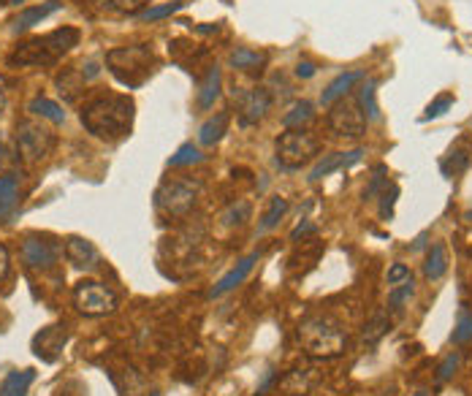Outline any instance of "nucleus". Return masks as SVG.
I'll use <instances>...</instances> for the list:
<instances>
[{"label":"nucleus","instance_id":"nucleus-45","mask_svg":"<svg viewBox=\"0 0 472 396\" xmlns=\"http://www.w3.org/2000/svg\"><path fill=\"white\" fill-rule=\"evenodd\" d=\"M8 155H11V152H8V147H5V141L0 139V163H5V161H8Z\"/></svg>","mask_w":472,"mask_h":396},{"label":"nucleus","instance_id":"nucleus-41","mask_svg":"<svg viewBox=\"0 0 472 396\" xmlns=\"http://www.w3.org/2000/svg\"><path fill=\"white\" fill-rule=\"evenodd\" d=\"M307 234H315V225H312L309 220H304V223H299V225L293 228V234H290V242H299V239H304Z\"/></svg>","mask_w":472,"mask_h":396},{"label":"nucleus","instance_id":"nucleus-43","mask_svg":"<svg viewBox=\"0 0 472 396\" xmlns=\"http://www.w3.org/2000/svg\"><path fill=\"white\" fill-rule=\"evenodd\" d=\"M8 264H11V258H8V247H5V245H0V280L8 275Z\"/></svg>","mask_w":472,"mask_h":396},{"label":"nucleus","instance_id":"nucleus-29","mask_svg":"<svg viewBox=\"0 0 472 396\" xmlns=\"http://www.w3.org/2000/svg\"><path fill=\"white\" fill-rule=\"evenodd\" d=\"M150 0H93L98 11L106 14H142Z\"/></svg>","mask_w":472,"mask_h":396},{"label":"nucleus","instance_id":"nucleus-10","mask_svg":"<svg viewBox=\"0 0 472 396\" xmlns=\"http://www.w3.org/2000/svg\"><path fill=\"white\" fill-rule=\"evenodd\" d=\"M22 261L27 269H52L63 253V247L55 242V239H47V236H27L22 242Z\"/></svg>","mask_w":472,"mask_h":396},{"label":"nucleus","instance_id":"nucleus-7","mask_svg":"<svg viewBox=\"0 0 472 396\" xmlns=\"http://www.w3.org/2000/svg\"><path fill=\"white\" fill-rule=\"evenodd\" d=\"M275 152H278V163L285 169H301L307 166L315 155H318V139L301 128H290L280 133L278 144H275Z\"/></svg>","mask_w":472,"mask_h":396},{"label":"nucleus","instance_id":"nucleus-6","mask_svg":"<svg viewBox=\"0 0 472 396\" xmlns=\"http://www.w3.org/2000/svg\"><path fill=\"white\" fill-rule=\"evenodd\" d=\"M201 193H204V185L198 180H166L155 193V203L161 212L172 217H185L198 203Z\"/></svg>","mask_w":472,"mask_h":396},{"label":"nucleus","instance_id":"nucleus-25","mask_svg":"<svg viewBox=\"0 0 472 396\" xmlns=\"http://www.w3.org/2000/svg\"><path fill=\"white\" fill-rule=\"evenodd\" d=\"M446 272H448V250H446V245H432L426 264H424V275H426V280H440Z\"/></svg>","mask_w":472,"mask_h":396},{"label":"nucleus","instance_id":"nucleus-27","mask_svg":"<svg viewBox=\"0 0 472 396\" xmlns=\"http://www.w3.org/2000/svg\"><path fill=\"white\" fill-rule=\"evenodd\" d=\"M250 214H253L250 201L239 198V201H234V203H228V206L223 209L220 220H223V225H228V228H239V225H245V223L250 220Z\"/></svg>","mask_w":472,"mask_h":396},{"label":"nucleus","instance_id":"nucleus-19","mask_svg":"<svg viewBox=\"0 0 472 396\" xmlns=\"http://www.w3.org/2000/svg\"><path fill=\"white\" fill-rule=\"evenodd\" d=\"M364 79V71H348V74H340L326 90H323V96H320V103L323 106H331V103H337L340 99H345L348 96V90L356 85V82H362Z\"/></svg>","mask_w":472,"mask_h":396},{"label":"nucleus","instance_id":"nucleus-18","mask_svg":"<svg viewBox=\"0 0 472 396\" xmlns=\"http://www.w3.org/2000/svg\"><path fill=\"white\" fill-rule=\"evenodd\" d=\"M228 122H231V114H228V111H217L215 117H209V120L198 128V144L215 147V144L226 136Z\"/></svg>","mask_w":472,"mask_h":396},{"label":"nucleus","instance_id":"nucleus-39","mask_svg":"<svg viewBox=\"0 0 472 396\" xmlns=\"http://www.w3.org/2000/svg\"><path fill=\"white\" fill-rule=\"evenodd\" d=\"M451 106H454V96H440V99L432 100V103L426 106V114H424V120L440 117V114H446V111H448Z\"/></svg>","mask_w":472,"mask_h":396},{"label":"nucleus","instance_id":"nucleus-9","mask_svg":"<svg viewBox=\"0 0 472 396\" xmlns=\"http://www.w3.org/2000/svg\"><path fill=\"white\" fill-rule=\"evenodd\" d=\"M329 128L334 130V136L342 139H359L367 130V117L359 106V100L353 99H340L337 103H331L329 111Z\"/></svg>","mask_w":472,"mask_h":396},{"label":"nucleus","instance_id":"nucleus-13","mask_svg":"<svg viewBox=\"0 0 472 396\" xmlns=\"http://www.w3.org/2000/svg\"><path fill=\"white\" fill-rule=\"evenodd\" d=\"M66 258L82 269V272H98L100 269V253L90 239L85 236H68L66 239Z\"/></svg>","mask_w":472,"mask_h":396},{"label":"nucleus","instance_id":"nucleus-4","mask_svg":"<svg viewBox=\"0 0 472 396\" xmlns=\"http://www.w3.org/2000/svg\"><path fill=\"white\" fill-rule=\"evenodd\" d=\"M106 66L111 71V77L125 85L128 90L142 88L152 68H155V55L147 44H136V47H117L106 52Z\"/></svg>","mask_w":472,"mask_h":396},{"label":"nucleus","instance_id":"nucleus-16","mask_svg":"<svg viewBox=\"0 0 472 396\" xmlns=\"http://www.w3.org/2000/svg\"><path fill=\"white\" fill-rule=\"evenodd\" d=\"M66 345V326H49V328H41V334H36L33 339V348H36V356L52 361L55 353H60Z\"/></svg>","mask_w":472,"mask_h":396},{"label":"nucleus","instance_id":"nucleus-21","mask_svg":"<svg viewBox=\"0 0 472 396\" xmlns=\"http://www.w3.org/2000/svg\"><path fill=\"white\" fill-rule=\"evenodd\" d=\"M19 201V177L16 174H3L0 177V223L11 217Z\"/></svg>","mask_w":472,"mask_h":396},{"label":"nucleus","instance_id":"nucleus-3","mask_svg":"<svg viewBox=\"0 0 472 396\" xmlns=\"http://www.w3.org/2000/svg\"><path fill=\"white\" fill-rule=\"evenodd\" d=\"M79 44L77 27H58L47 36H36L22 41L11 55L8 66H55L63 55H68Z\"/></svg>","mask_w":472,"mask_h":396},{"label":"nucleus","instance_id":"nucleus-35","mask_svg":"<svg viewBox=\"0 0 472 396\" xmlns=\"http://www.w3.org/2000/svg\"><path fill=\"white\" fill-rule=\"evenodd\" d=\"M391 328V320H388V315H383V312H378L367 326H364V342H370V345H375L380 337L385 334Z\"/></svg>","mask_w":472,"mask_h":396},{"label":"nucleus","instance_id":"nucleus-30","mask_svg":"<svg viewBox=\"0 0 472 396\" xmlns=\"http://www.w3.org/2000/svg\"><path fill=\"white\" fill-rule=\"evenodd\" d=\"M312 117H315L312 103H309V100H296V103L283 114V125L288 130H290V128H301V125H307Z\"/></svg>","mask_w":472,"mask_h":396},{"label":"nucleus","instance_id":"nucleus-49","mask_svg":"<svg viewBox=\"0 0 472 396\" xmlns=\"http://www.w3.org/2000/svg\"><path fill=\"white\" fill-rule=\"evenodd\" d=\"M467 220H472V209H470V212H467Z\"/></svg>","mask_w":472,"mask_h":396},{"label":"nucleus","instance_id":"nucleus-50","mask_svg":"<svg viewBox=\"0 0 472 396\" xmlns=\"http://www.w3.org/2000/svg\"><path fill=\"white\" fill-rule=\"evenodd\" d=\"M150 396H161V394H158V391H152V394H150Z\"/></svg>","mask_w":472,"mask_h":396},{"label":"nucleus","instance_id":"nucleus-28","mask_svg":"<svg viewBox=\"0 0 472 396\" xmlns=\"http://www.w3.org/2000/svg\"><path fill=\"white\" fill-rule=\"evenodd\" d=\"M27 111H30L33 117L49 120V122H63V120H66V111H63V106H60V103H55V100H49V99H33L30 103H27Z\"/></svg>","mask_w":472,"mask_h":396},{"label":"nucleus","instance_id":"nucleus-8","mask_svg":"<svg viewBox=\"0 0 472 396\" xmlns=\"http://www.w3.org/2000/svg\"><path fill=\"white\" fill-rule=\"evenodd\" d=\"M74 307H77L82 315L100 318V315H111V312L117 309V297H114V291L106 288L103 283L82 280V283L74 288Z\"/></svg>","mask_w":472,"mask_h":396},{"label":"nucleus","instance_id":"nucleus-36","mask_svg":"<svg viewBox=\"0 0 472 396\" xmlns=\"http://www.w3.org/2000/svg\"><path fill=\"white\" fill-rule=\"evenodd\" d=\"M459 364H462V356H459V353H451V356L440 364V370H437V386H443L448 378H454L456 370H459Z\"/></svg>","mask_w":472,"mask_h":396},{"label":"nucleus","instance_id":"nucleus-2","mask_svg":"<svg viewBox=\"0 0 472 396\" xmlns=\"http://www.w3.org/2000/svg\"><path fill=\"white\" fill-rule=\"evenodd\" d=\"M133 99L128 96H100V99L85 103L82 109V125L106 141H117L131 133L133 125Z\"/></svg>","mask_w":472,"mask_h":396},{"label":"nucleus","instance_id":"nucleus-47","mask_svg":"<svg viewBox=\"0 0 472 396\" xmlns=\"http://www.w3.org/2000/svg\"><path fill=\"white\" fill-rule=\"evenodd\" d=\"M8 3H14V5H19V3H22V0H8Z\"/></svg>","mask_w":472,"mask_h":396},{"label":"nucleus","instance_id":"nucleus-22","mask_svg":"<svg viewBox=\"0 0 472 396\" xmlns=\"http://www.w3.org/2000/svg\"><path fill=\"white\" fill-rule=\"evenodd\" d=\"M267 63V52H258V49H247V47H239L228 55V66L236 68V71H256Z\"/></svg>","mask_w":472,"mask_h":396},{"label":"nucleus","instance_id":"nucleus-12","mask_svg":"<svg viewBox=\"0 0 472 396\" xmlns=\"http://www.w3.org/2000/svg\"><path fill=\"white\" fill-rule=\"evenodd\" d=\"M236 106H239V122L253 125V122L264 120L267 111L272 109V93L267 88H253V90L239 96Z\"/></svg>","mask_w":472,"mask_h":396},{"label":"nucleus","instance_id":"nucleus-40","mask_svg":"<svg viewBox=\"0 0 472 396\" xmlns=\"http://www.w3.org/2000/svg\"><path fill=\"white\" fill-rule=\"evenodd\" d=\"M396 196H399V188H396V185H385V188H383V203H380V214H383V217H391Z\"/></svg>","mask_w":472,"mask_h":396},{"label":"nucleus","instance_id":"nucleus-34","mask_svg":"<svg viewBox=\"0 0 472 396\" xmlns=\"http://www.w3.org/2000/svg\"><path fill=\"white\" fill-rule=\"evenodd\" d=\"M180 8H185L183 0H174V3H166V5H150V8H144V11L139 14V19H142V22H155V19H163V16L177 14Z\"/></svg>","mask_w":472,"mask_h":396},{"label":"nucleus","instance_id":"nucleus-26","mask_svg":"<svg viewBox=\"0 0 472 396\" xmlns=\"http://www.w3.org/2000/svg\"><path fill=\"white\" fill-rule=\"evenodd\" d=\"M58 93L63 96V99L74 100L82 90H85V85H88V79H85V74H82V68L79 71H63L60 77H58Z\"/></svg>","mask_w":472,"mask_h":396},{"label":"nucleus","instance_id":"nucleus-15","mask_svg":"<svg viewBox=\"0 0 472 396\" xmlns=\"http://www.w3.org/2000/svg\"><path fill=\"white\" fill-rule=\"evenodd\" d=\"M362 150H353V152H331V155H323L315 166H312V172H309V182H318V180H323V177H329L331 172H340V169H348V166H356L359 161H362Z\"/></svg>","mask_w":472,"mask_h":396},{"label":"nucleus","instance_id":"nucleus-33","mask_svg":"<svg viewBox=\"0 0 472 396\" xmlns=\"http://www.w3.org/2000/svg\"><path fill=\"white\" fill-rule=\"evenodd\" d=\"M454 345H470L472 342V309H462L459 312V320H456V328L451 334Z\"/></svg>","mask_w":472,"mask_h":396},{"label":"nucleus","instance_id":"nucleus-11","mask_svg":"<svg viewBox=\"0 0 472 396\" xmlns=\"http://www.w3.org/2000/svg\"><path fill=\"white\" fill-rule=\"evenodd\" d=\"M320 383V372L315 367H293L278 380V394L309 396Z\"/></svg>","mask_w":472,"mask_h":396},{"label":"nucleus","instance_id":"nucleus-46","mask_svg":"<svg viewBox=\"0 0 472 396\" xmlns=\"http://www.w3.org/2000/svg\"><path fill=\"white\" fill-rule=\"evenodd\" d=\"M3 109H5V90H3V85H0V114H3Z\"/></svg>","mask_w":472,"mask_h":396},{"label":"nucleus","instance_id":"nucleus-37","mask_svg":"<svg viewBox=\"0 0 472 396\" xmlns=\"http://www.w3.org/2000/svg\"><path fill=\"white\" fill-rule=\"evenodd\" d=\"M385 280H388V286H391V288H396V286H402V283L413 280V275H410V269H407L404 264H393V266L388 269Z\"/></svg>","mask_w":472,"mask_h":396},{"label":"nucleus","instance_id":"nucleus-1","mask_svg":"<svg viewBox=\"0 0 472 396\" xmlns=\"http://www.w3.org/2000/svg\"><path fill=\"white\" fill-rule=\"evenodd\" d=\"M296 342L312 361H329L345 353L348 331L331 315H309L296 328Z\"/></svg>","mask_w":472,"mask_h":396},{"label":"nucleus","instance_id":"nucleus-32","mask_svg":"<svg viewBox=\"0 0 472 396\" xmlns=\"http://www.w3.org/2000/svg\"><path fill=\"white\" fill-rule=\"evenodd\" d=\"M359 106H362V111H364L367 120H378L380 109L378 100H375V82H367V85L359 90Z\"/></svg>","mask_w":472,"mask_h":396},{"label":"nucleus","instance_id":"nucleus-31","mask_svg":"<svg viewBox=\"0 0 472 396\" xmlns=\"http://www.w3.org/2000/svg\"><path fill=\"white\" fill-rule=\"evenodd\" d=\"M204 161V155H201V150L193 144V141H188V144H183L172 158H169V166L172 169H180V166H193V163H201Z\"/></svg>","mask_w":472,"mask_h":396},{"label":"nucleus","instance_id":"nucleus-14","mask_svg":"<svg viewBox=\"0 0 472 396\" xmlns=\"http://www.w3.org/2000/svg\"><path fill=\"white\" fill-rule=\"evenodd\" d=\"M258 258H261V253H250L247 258H242L231 272H226L220 280H217V286L209 291V297L212 298H220V297H226L228 291H234L236 286H242L245 280H247V275L253 272V266L258 264Z\"/></svg>","mask_w":472,"mask_h":396},{"label":"nucleus","instance_id":"nucleus-23","mask_svg":"<svg viewBox=\"0 0 472 396\" xmlns=\"http://www.w3.org/2000/svg\"><path fill=\"white\" fill-rule=\"evenodd\" d=\"M288 209H290L288 198L283 196L272 198V201H269V206H267V209H264V214H261L258 234H269V231H275V228L280 225V220L288 214Z\"/></svg>","mask_w":472,"mask_h":396},{"label":"nucleus","instance_id":"nucleus-48","mask_svg":"<svg viewBox=\"0 0 472 396\" xmlns=\"http://www.w3.org/2000/svg\"><path fill=\"white\" fill-rule=\"evenodd\" d=\"M415 396H429V394H426V391H418V394H415Z\"/></svg>","mask_w":472,"mask_h":396},{"label":"nucleus","instance_id":"nucleus-38","mask_svg":"<svg viewBox=\"0 0 472 396\" xmlns=\"http://www.w3.org/2000/svg\"><path fill=\"white\" fill-rule=\"evenodd\" d=\"M413 297V280H407V283H402V286H396L393 291H391V297H388V304L393 307V309H399L407 298Z\"/></svg>","mask_w":472,"mask_h":396},{"label":"nucleus","instance_id":"nucleus-24","mask_svg":"<svg viewBox=\"0 0 472 396\" xmlns=\"http://www.w3.org/2000/svg\"><path fill=\"white\" fill-rule=\"evenodd\" d=\"M36 380V372L33 370H16V372H8L3 386H0V396H27V389L33 386Z\"/></svg>","mask_w":472,"mask_h":396},{"label":"nucleus","instance_id":"nucleus-17","mask_svg":"<svg viewBox=\"0 0 472 396\" xmlns=\"http://www.w3.org/2000/svg\"><path fill=\"white\" fill-rule=\"evenodd\" d=\"M63 3L60 0H47V3H41V5H33V8H25V11H19V16L11 22V30L14 33H25V30H30L33 25H38V22H44L49 14H55L58 8H60Z\"/></svg>","mask_w":472,"mask_h":396},{"label":"nucleus","instance_id":"nucleus-5","mask_svg":"<svg viewBox=\"0 0 472 396\" xmlns=\"http://www.w3.org/2000/svg\"><path fill=\"white\" fill-rule=\"evenodd\" d=\"M52 150H55V133L47 125H41L36 120L16 122V133H14V155H16V161H22L25 166H36Z\"/></svg>","mask_w":472,"mask_h":396},{"label":"nucleus","instance_id":"nucleus-42","mask_svg":"<svg viewBox=\"0 0 472 396\" xmlns=\"http://www.w3.org/2000/svg\"><path fill=\"white\" fill-rule=\"evenodd\" d=\"M296 77H299V79L315 77V66H312V63H299V66H296Z\"/></svg>","mask_w":472,"mask_h":396},{"label":"nucleus","instance_id":"nucleus-44","mask_svg":"<svg viewBox=\"0 0 472 396\" xmlns=\"http://www.w3.org/2000/svg\"><path fill=\"white\" fill-rule=\"evenodd\" d=\"M82 74H85V79L90 82V79H95L98 74H100V68H98V60H88L85 66H82Z\"/></svg>","mask_w":472,"mask_h":396},{"label":"nucleus","instance_id":"nucleus-20","mask_svg":"<svg viewBox=\"0 0 472 396\" xmlns=\"http://www.w3.org/2000/svg\"><path fill=\"white\" fill-rule=\"evenodd\" d=\"M220 99V68L217 66H209L206 77L201 79V88H198V109L206 111L215 106V100Z\"/></svg>","mask_w":472,"mask_h":396}]
</instances>
